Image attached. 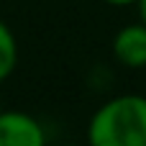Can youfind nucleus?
<instances>
[{"mask_svg": "<svg viewBox=\"0 0 146 146\" xmlns=\"http://www.w3.org/2000/svg\"><path fill=\"white\" fill-rule=\"evenodd\" d=\"M92 146H146V95L121 92L95 108L87 121Z\"/></svg>", "mask_w": 146, "mask_h": 146, "instance_id": "1", "label": "nucleus"}, {"mask_svg": "<svg viewBox=\"0 0 146 146\" xmlns=\"http://www.w3.org/2000/svg\"><path fill=\"white\" fill-rule=\"evenodd\" d=\"M46 141V126L36 115L0 108V146H44Z\"/></svg>", "mask_w": 146, "mask_h": 146, "instance_id": "2", "label": "nucleus"}, {"mask_svg": "<svg viewBox=\"0 0 146 146\" xmlns=\"http://www.w3.org/2000/svg\"><path fill=\"white\" fill-rule=\"evenodd\" d=\"M113 59L126 69H146V23L133 21L115 31L110 41Z\"/></svg>", "mask_w": 146, "mask_h": 146, "instance_id": "3", "label": "nucleus"}, {"mask_svg": "<svg viewBox=\"0 0 146 146\" xmlns=\"http://www.w3.org/2000/svg\"><path fill=\"white\" fill-rule=\"evenodd\" d=\"M18 67V38L13 28L0 18V82H5Z\"/></svg>", "mask_w": 146, "mask_h": 146, "instance_id": "4", "label": "nucleus"}, {"mask_svg": "<svg viewBox=\"0 0 146 146\" xmlns=\"http://www.w3.org/2000/svg\"><path fill=\"white\" fill-rule=\"evenodd\" d=\"M136 15H139V21H144L146 23V0H136Z\"/></svg>", "mask_w": 146, "mask_h": 146, "instance_id": "5", "label": "nucleus"}, {"mask_svg": "<svg viewBox=\"0 0 146 146\" xmlns=\"http://www.w3.org/2000/svg\"><path fill=\"white\" fill-rule=\"evenodd\" d=\"M103 3H108V5H113V8H128V5H136V0H103Z\"/></svg>", "mask_w": 146, "mask_h": 146, "instance_id": "6", "label": "nucleus"}]
</instances>
